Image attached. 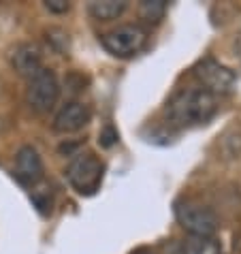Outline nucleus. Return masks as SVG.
<instances>
[{
  "mask_svg": "<svg viewBox=\"0 0 241 254\" xmlns=\"http://www.w3.org/2000/svg\"><path fill=\"white\" fill-rule=\"evenodd\" d=\"M216 96L203 88H186L167 103V116L177 126L205 124L216 114Z\"/></svg>",
  "mask_w": 241,
  "mask_h": 254,
  "instance_id": "obj_1",
  "label": "nucleus"
},
{
  "mask_svg": "<svg viewBox=\"0 0 241 254\" xmlns=\"http://www.w3.org/2000/svg\"><path fill=\"white\" fill-rule=\"evenodd\" d=\"M105 175L103 160L94 154H77L66 167V180L79 194H94Z\"/></svg>",
  "mask_w": 241,
  "mask_h": 254,
  "instance_id": "obj_2",
  "label": "nucleus"
},
{
  "mask_svg": "<svg viewBox=\"0 0 241 254\" xmlns=\"http://www.w3.org/2000/svg\"><path fill=\"white\" fill-rule=\"evenodd\" d=\"M175 218L180 227L192 237H214L218 229V218L214 211L192 199L175 203Z\"/></svg>",
  "mask_w": 241,
  "mask_h": 254,
  "instance_id": "obj_3",
  "label": "nucleus"
},
{
  "mask_svg": "<svg viewBox=\"0 0 241 254\" xmlns=\"http://www.w3.org/2000/svg\"><path fill=\"white\" fill-rule=\"evenodd\" d=\"M58 96H60L58 79H56V75L49 68L43 66L28 79L26 101L30 105L32 111H37V114H47V111H52L54 105L58 103Z\"/></svg>",
  "mask_w": 241,
  "mask_h": 254,
  "instance_id": "obj_4",
  "label": "nucleus"
},
{
  "mask_svg": "<svg viewBox=\"0 0 241 254\" xmlns=\"http://www.w3.org/2000/svg\"><path fill=\"white\" fill-rule=\"evenodd\" d=\"M101 43L116 58H132L145 45V32L141 26L124 24V26H118L113 30L105 32L101 37Z\"/></svg>",
  "mask_w": 241,
  "mask_h": 254,
  "instance_id": "obj_5",
  "label": "nucleus"
},
{
  "mask_svg": "<svg viewBox=\"0 0 241 254\" xmlns=\"http://www.w3.org/2000/svg\"><path fill=\"white\" fill-rule=\"evenodd\" d=\"M194 75L201 79L203 83V90H207L211 94H229L233 92V88H235V73L216 62L214 58H205L196 64L194 68Z\"/></svg>",
  "mask_w": 241,
  "mask_h": 254,
  "instance_id": "obj_6",
  "label": "nucleus"
},
{
  "mask_svg": "<svg viewBox=\"0 0 241 254\" xmlns=\"http://www.w3.org/2000/svg\"><path fill=\"white\" fill-rule=\"evenodd\" d=\"M90 107L83 103H66L54 118V130L60 135H70V132H79L81 128H86L90 122Z\"/></svg>",
  "mask_w": 241,
  "mask_h": 254,
  "instance_id": "obj_7",
  "label": "nucleus"
},
{
  "mask_svg": "<svg viewBox=\"0 0 241 254\" xmlns=\"http://www.w3.org/2000/svg\"><path fill=\"white\" fill-rule=\"evenodd\" d=\"M43 160H41L39 152L32 145L19 147L15 154V175L24 184H37L39 180H43Z\"/></svg>",
  "mask_w": 241,
  "mask_h": 254,
  "instance_id": "obj_8",
  "label": "nucleus"
},
{
  "mask_svg": "<svg viewBox=\"0 0 241 254\" xmlns=\"http://www.w3.org/2000/svg\"><path fill=\"white\" fill-rule=\"evenodd\" d=\"M43 56H41V49L34 45V43H22V45H17L15 47V52H13L11 56V64L13 68L17 70L19 75H24V77H30L37 73V70L43 68Z\"/></svg>",
  "mask_w": 241,
  "mask_h": 254,
  "instance_id": "obj_9",
  "label": "nucleus"
},
{
  "mask_svg": "<svg viewBox=\"0 0 241 254\" xmlns=\"http://www.w3.org/2000/svg\"><path fill=\"white\" fill-rule=\"evenodd\" d=\"M88 11L98 22H111L126 11V2H122V0H101V2H90Z\"/></svg>",
  "mask_w": 241,
  "mask_h": 254,
  "instance_id": "obj_10",
  "label": "nucleus"
},
{
  "mask_svg": "<svg viewBox=\"0 0 241 254\" xmlns=\"http://www.w3.org/2000/svg\"><path fill=\"white\" fill-rule=\"evenodd\" d=\"M186 254H222V246L214 237H192L186 244Z\"/></svg>",
  "mask_w": 241,
  "mask_h": 254,
  "instance_id": "obj_11",
  "label": "nucleus"
},
{
  "mask_svg": "<svg viewBox=\"0 0 241 254\" xmlns=\"http://www.w3.org/2000/svg\"><path fill=\"white\" fill-rule=\"evenodd\" d=\"M165 13V2L162 0H154V2H143L141 4V15H143L147 22H158Z\"/></svg>",
  "mask_w": 241,
  "mask_h": 254,
  "instance_id": "obj_12",
  "label": "nucleus"
},
{
  "mask_svg": "<svg viewBox=\"0 0 241 254\" xmlns=\"http://www.w3.org/2000/svg\"><path fill=\"white\" fill-rule=\"evenodd\" d=\"M45 6L52 13H66L68 9H70V4L66 2V0H47L45 2Z\"/></svg>",
  "mask_w": 241,
  "mask_h": 254,
  "instance_id": "obj_13",
  "label": "nucleus"
},
{
  "mask_svg": "<svg viewBox=\"0 0 241 254\" xmlns=\"http://www.w3.org/2000/svg\"><path fill=\"white\" fill-rule=\"evenodd\" d=\"M118 141V132L111 128V126H107L103 132H101V143L105 145V147H109V145H113Z\"/></svg>",
  "mask_w": 241,
  "mask_h": 254,
  "instance_id": "obj_14",
  "label": "nucleus"
}]
</instances>
